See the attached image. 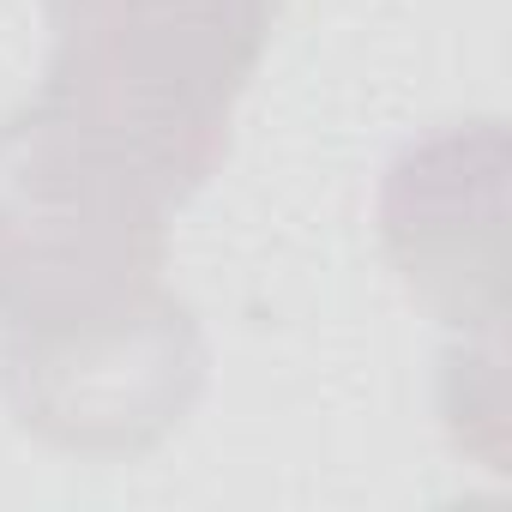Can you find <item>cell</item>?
I'll return each instance as SVG.
<instances>
[{
	"label": "cell",
	"instance_id": "obj_3",
	"mask_svg": "<svg viewBox=\"0 0 512 512\" xmlns=\"http://www.w3.org/2000/svg\"><path fill=\"white\" fill-rule=\"evenodd\" d=\"M0 386L19 422L49 446L133 458L193 410L205 338L181 296L151 290L103 320L0 338Z\"/></svg>",
	"mask_w": 512,
	"mask_h": 512
},
{
	"label": "cell",
	"instance_id": "obj_2",
	"mask_svg": "<svg viewBox=\"0 0 512 512\" xmlns=\"http://www.w3.org/2000/svg\"><path fill=\"white\" fill-rule=\"evenodd\" d=\"M169 199L43 97L0 115V338L163 290Z\"/></svg>",
	"mask_w": 512,
	"mask_h": 512
},
{
	"label": "cell",
	"instance_id": "obj_1",
	"mask_svg": "<svg viewBox=\"0 0 512 512\" xmlns=\"http://www.w3.org/2000/svg\"><path fill=\"white\" fill-rule=\"evenodd\" d=\"M43 103L127 157L169 205L193 199L266 55L278 0H43Z\"/></svg>",
	"mask_w": 512,
	"mask_h": 512
},
{
	"label": "cell",
	"instance_id": "obj_4",
	"mask_svg": "<svg viewBox=\"0 0 512 512\" xmlns=\"http://www.w3.org/2000/svg\"><path fill=\"white\" fill-rule=\"evenodd\" d=\"M500 187V133H446L404 151L386 175L380 223L404 284L452 326L500 320V211L470 223V205Z\"/></svg>",
	"mask_w": 512,
	"mask_h": 512
}]
</instances>
